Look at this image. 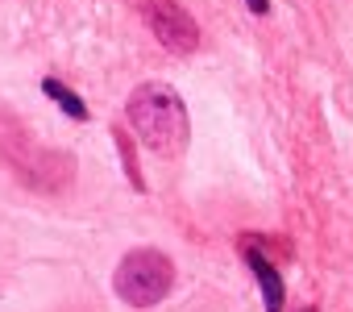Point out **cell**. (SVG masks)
<instances>
[{"mask_svg":"<svg viewBox=\"0 0 353 312\" xmlns=\"http://www.w3.org/2000/svg\"><path fill=\"white\" fill-rule=\"evenodd\" d=\"M125 117L154 154H179L188 146V104L166 84H137L125 100Z\"/></svg>","mask_w":353,"mask_h":312,"instance_id":"1","label":"cell"},{"mask_svg":"<svg viewBox=\"0 0 353 312\" xmlns=\"http://www.w3.org/2000/svg\"><path fill=\"white\" fill-rule=\"evenodd\" d=\"M174 287V262L162 250H129L117 271H112V291L129 304V308H154L170 295Z\"/></svg>","mask_w":353,"mask_h":312,"instance_id":"2","label":"cell"},{"mask_svg":"<svg viewBox=\"0 0 353 312\" xmlns=\"http://www.w3.org/2000/svg\"><path fill=\"white\" fill-rule=\"evenodd\" d=\"M150 30L170 55H192L200 46V26L179 0H150Z\"/></svg>","mask_w":353,"mask_h":312,"instance_id":"3","label":"cell"},{"mask_svg":"<svg viewBox=\"0 0 353 312\" xmlns=\"http://www.w3.org/2000/svg\"><path fill=\"white\" fill-rule=\"evenodd\" d=\"M245 262H250V271H254V279H258V287H262V304H266V312H283L287 291H283L279 266H274L266 254H258L254 246H245Z\"/></svg>","mask_w":353,"mask_h":312,"instance_id":"4","label":"cell"},{"mask_svg":"<svg viewBox=\"0 0 353 312\" xmlns=\"http://www.w3.org/2000/svg\"><path fill=\"white\" fill-rule=\"evenodd\" d=\"M42 92H46L50 100H59V108H63L67 117H75V121H88V117H92V113H88V104H83L71 88H63L54 75H46V79H42Z\"/></svg>","mask_w":353,"mask_h":312,"instance_id":"5","label":"cell"},{"mask_svg":"<svg viewBox=\"0 0 353 312\" xmlns=\"http://www.w3.org/2000/svg\"><path fill=\"white\" fill-rule=\"evenodd\" d=\"M117 146H121V159H125V171H129V184L141 192L145 184H141V171H137V163H133V146H129V137L125 133H117Z\"/></svg>","mask_w":353,"mask_h":312,"instance_id":"6","label":"cell"},{"mask_svg":"<svg viewBox=\"0 0 353 312\" xmlns=\"http://www.w3.org/2000/svg\"><path fill=\"white\" fill-rule=\"evenodd\" d=\"M245 9H250L254 17H266V13H270V0H245Z\"/></svg>","mask_w":353,"mask_h":312,"instance_id":"7","label":"cell"},{"mask_svg":"<svg viewBox=\"0 0 353 312\" xmlns=\"http://www.w3.org/2000/svg\"><path fill=\"white\" fill-rule=\"evenodd\" d=\"M299 312H320V308H299Z\"/></svg>","mask_w":353,"mask_h":312,"instance_id":"8","label":"cell"}]
</instances>
